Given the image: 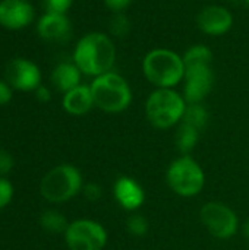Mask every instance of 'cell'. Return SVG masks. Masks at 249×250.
Returning a JSON list of instances; mask_svg holds the SVG:
<instances>
[{"label":"cell","instance_id":"19","mask_svg":"<svg viewBox=\"0 0 249 250\" xmlns=\"http://www.w3.org/2000/svg\"><path fill=\"white\" fill-rule=\"evenodd\" d=\"M185 66L191 64H211L213 63V51L210 47L204 44H194L191 45L183 54Z\"/></svg>","mask_w":249,"mask_h":250},{"label":"cell","instance_id":"2","mask_svg":"<svg viewBox=\"0 0 249 250\" xmlns=\"http://www.w3.org/2000/svg\"><path fill=\"white\" fill-rule=\"evenodd\" d=\"M183 56L170 48H153L142 59V73L156 88H175L185 78Z\"/></svg>","mask_w":249,"mask_h":250},{"label":"cell","instance_id":"3","mask_svg":"<svg viewBox=\"0 0 249 250\" xmlns=\"http://www.w3.org/2000/svg\"><path fill=\"white\" fill-rule=\"evenodd\" d=\"M186 100L175 88H156L145 101L148 122L157 129H170L183 119Z\"/></svg>","mask_w":249,"mask_h":250},{"label":"cell","instance_id":"22","mask_svg":"<svg viewBox=\"0 0 249 250\" xmlns=\"http://www.w3.org/2000/svg\"><path fill=\"white\" fill-rule=\"evenodd\" d=\"M148 221L141 214H134L126 220V229L128 231L135 237H142L148 233Z\"/></svg>","mask_w":249,"mask_h":250},{"label":"cell","instance_id":"29","mask_svg":"<svg viewBox=\"0 0 249 250\" xmlns=\"http://www.w3.org/2000/svg\"><path fill=\"white\" fill-rule=\"evenodd\" d=\"M35 97L40 103H48L51 100V92L47 86H43L40 85L37 89H35Z\"/></svg>","mask_w":249,"mask_h":250},{"label":"cell","instance_id":"4","mask_svg":"<svg viewBox=\"0 0 249 250\" xmlns=\"http://www.w3.org/2000/svg\"><path fill=\"white\" fill-rule=\"evenodd\" d=\"M90 88L95 107L106 113H122L132 103V89L128 81L113 70L94 78Z\"/></svg>","mask_w":249,"mask_h":250},{"label":"cell","instance_id":"25","mask_svg":"<svg viewBox=\"0 0 249 250\" xmlns=\"http://www.w3.org/2000/svg\"><path fill=\"white\" fill-rule=\"evenodd\" d=\"M134 0H103L104 6L112 13H125V10L132 4Z\"/></svg>","mask_w":249,"mask_h":250},{"label":"cell","instance_id":"23","mask_svg":"<svg viewBox=\"0 0 249 250\" xmlns=\"http://www.w3.org/2000/svg\"><path fill=\"white\" fill-rule=\"evenodd\" d=\"M73 0H43L44 9L47 13H63L66 15V12L70 9Z\"/></svg>","mask_w":249,"mask_h":250},{"label":"cell","instance_id":"20","mask_svg":"<svg viewBox=\"0 0 249 250\" xmlns=\"http://www.w3.org/2000/svg\"><path fill=\"white\" fill-rule=\"evenodd\" d=\"M40 224L43 226L44 230H47L50 233H62V231H66L69 227L66 218L57 211L44 212L40 218Z\"/></svg>","mask_w":249,"mask_h":250},{"label":"cell","instance_id":"31","mask_svg":"<svg viewBox=\"0 0 249 250\" xmlns=\"http://www.w3.org/2000/svg\"><path fill=\"white\" fill-rule=\"evenodd\" d=\"M239 1H242V3H245V4H247V6H248V7H249V0H239Z\"/></svg>","mask_w":249,"mask_h":250},{"label":"cell","instance_id":"27","mask_svg":"<svg viewBox=\"0 0 249 250\" xmlns=\"http://www.w3.org/2000/svg\"><path fill=\"white\" fill-rule=\"evenodd\" d=\"M13 167V160L7 151H0V174H7Z\"/></svg>","mask_w":249,"mask_h":250},{"label":"cell","instance_id":"30","mask_svg":"<svg viewBox=\"0 0 249 250\" xmlns=\"http://www.w3.org/2000/svg\"><path fill=\"white\" fill-rule=\"evenodd\" d=\"M242 233H244V236H245V239L249 240V220L244 224V227H242Z\"/></svg>","mask_w":249,"mask_h":250},{"label":"cell","instance_id":"13","mask_svg":"<svg viewBox=\"0 0 249 250\" xmlns=\"http://www.w3.org/2000/svg\"><path fill=\"white\" fill-rule=\"evenodd\" d=\"M38 35L50 42H65L70 38L72 25L63 13H44L37 23Z\"/></svg>","mask_w":249,"mask_h":250},{"label":"cell","instance_id":"26","mask_svg":"<svg viewBox=\"0 0 249 250\" xmlns=\"http://www.w3.org/2000/svg\"><path fill=\"white\" fill-rule=\"evenodd\" d=\"M84 195H85V198H87L88 201L95 202V201H98V199L101 198L103 190H101V188H100L98 185H95V183H88V185H85V188H84Z\"/></svg>","mask_w":249,"mask_h":250},{"label":"cell","instance_id":"16","mask_svg":"<svg viewBox=\"0 0 249 250\" xmlns=\"http://www.w3.org/2000/svg\"><path fill=\"white\" fill-rule=\"evenodd\" d=\"M82 72L73 62H63L59 63L51 72V82L57 91L66 94L68 91L81 85Z\"/></svg>","mask_w":249,"mask_h":250},{"label":"cell","instance_id":"15","mask_svg":"<svg viewBox=\"0 0 249 250\" xmlns=\"http://www.w3.org/2000/svg\"><path fill=\"white\" fill-rule=\"evenodd\" d=\"M63 108L72 116L87 114L95 104L90 85H78L63 95Z\"/></svg>","mask_w":249,"mask_h":250},{"label":"cell","instance_id":"17","mask_svg":"<svg viewBox=\"0 0 249 250\" xmlns=\"http://www.w3.org/2000/svg\"><path fill=\"white\" fill-rule=\"evenodd\" d=\"M200 130L186 125V123H181L176 132V148L182 152V155H188L198 144L200 141Z\"/></svg>","mask_w":249,"mask_h":250},{"label":"cell","instance_id":"24","mask_svg":"<svg viewBox=\"0 0 249 250\" xmlns=\"http://www.w3.org/2000/svg\"><path fill=\"white\" fill-rule=\"evenodd\" d=\"M12 196H13V188H12V185L6 179H1L0 177V209L4 208L12 201Z\"/></svg>","mask_w":249,"mask_h":250},{"label":"cell","instance_id":"7","mask_svg":"<svg viewBox=\"0 0 249 250\" xmlns=\"http://www.w3.org/2000/svg\"><path fill=\"white\" fill-rule=\"evenodd\" d=\"M201 221L208 233L220 240L230 239L239 229L236 214L222 202H208L201 208Z\"/></svg>","mask_w":249,"mask_h":250},{"label":"cell","instance_id":"9","mask_svg":"<svg viewBox=\"0 0 249 250\" xmlns=\"http://www.w3.org/2000/svg\"><path fill=\"white\" fill-rule=\"evenodd\" d=\"M214 86V72L211 64L186 66L183 78V98L188 104L203 103Z\"/></svg>","mask_w":249,"mask_h":250},{"label":"cell","instance_id":"14","mask_svg":"<svg viewBox=\"0 0 249 250\" xmlns=\"http://www.w3.org/2000/svg\"><path fill=\"white\" fill-rule=\"evenodd\" d=\"M113 195L117 201V204L126 209V211H135L138 209L145 199V193L144 189L141 188V185L131 179V177H119L113 186Z\"/></svg>","mask_w":249,"mask_h":250},{"label":"cell","instance_id":"6","mask_svg":"<svg viewBox=\"0 0 249 250\" xmlns=\"http://www.w3.org/2000/svg\"><path fill=\"white\" fill-rule=\"evenodd\" d=\"M166 179L169 188L183 198L197 196L205 185V174L201 166L189 155L176 158L169 166Z\"/></svg>","mask_w":249,"mask_h":250},{"label":"cell","instance_id":"5","mask_svg":"<svg viewBox=\"0 0 249 250\" xmlns=\"http://www.w3.org/2000/svg\"><path fill=\"white\" fill-rule=\"evenodd\" d=\"M82 188V176L79 170L70 164H62L50 170L41 180V195L53 204L66 202Z\"/></svg>","mask_w":249,"mask_h":250},{"label":"cell","instance_id":"1","mask_svg":"<svg viewBox=\"0 0 249 250\" xmlns=\"http://www.w3.org/2000/svg\"><path fill=\"white\" fill-rule=\"evenodd\" d=\"M72 62L82 75L97 78L113 70L116 63V45L107 34L88 32L76 42Z\"/></svg>","mask_w":249,"mask_h":250},{"label":"cell","instance_id":"11","mask_svg":"<svg viewBox=\"0 0 249 250\" xmlns=\"http://www.w3.org/2000/svg\"><path fill=\"white\" fill-rule=\"evenodd\" d=\"M233 15L232 12L222 4H210L205 6L197 18L198 28L210 37H222L227 34L233 26Z\"/></svg>","mask_w":249,"mask_h":250},{"label":"cell","instance_id":"32","mask_svg":"<svg viewBox=\"0 0 249 250\" xmlns=\"http://www.w3.org/2000/svg\"><path fill=\"white\" fill-rule=\"evenodd\" d=\"M230 1H239V0H230Z\"/></svg>","mask_w":249,"mask_h":250},{"label":"cell","instance_id":"18","mask_svg":"<svg viewBox=\"0 0 249 250\" xmlns=\"http://www.w3.org/2000/svg\"><path fill=\"white\" fill-rule=\"evenodd\" d=\"M181 123H186V125H189V126H192V127H195V129H198L201 132V130L205 129V126L208 123V111L203 105V103L188 104Z\"/></svg>","mask_w":249,"mask_h":250},{"label":"cell","instance_id":"21","mask_svg":"<svg viewBox=\"0 0 249 250\" xmlns=\"http://www.w3.org/2000/svg\"><path fill=\"white\" fill-rule=\"evenodd\" d=\"M109 29L114 37L123 38L131 31V21L125 13H113Z\"/></svg>","mask_w":249,"mask_h":250},{"label":"cell","instance_id":"8","mask_svg":"<svg viewBox=\"0 0 249 250\" xmlns=\"http://www.w3.org/2000/svg\"><path fill=\"white\" fill-rule=\"evenodd\" d=\"M65 237L70 250H103L107 243L104 227L91 220L73 221L65 231Z\"/></svg>","mask_w":249,"mask_h":250},{"label":"cell","instance_id":"12","mask_svg":"<svg viewBox=\"0 0 249 250\" xmlns=\"http://www.w3.org/2000/svg\"><path fill=\"white\" fill-rule=\"evenodd\" d=\"M34 19V7L28 0H1L0 25L7 29H22Z\"/></svg>","mask_w":249,"mask_h":250},{"label":"cell","instance_id":"28","mask_svg":"<svg viewBox=\"0 0 249 250\" xmlns=\"http://www.w3.org/2000/svg\"><path fill=\"white\" fill-rule=\"evenodd\" d=\"M12 100V86L7 82L0 81V105L7 104Z\"/></svg>","mask_w":249,"mask_h":250},{"label":"cell","instance_id":"10","mask_svg":"<svg viewBox=\"0 0 249 250\" xmlns=\"http://www.w3.org/2000/svg\"><path fill=\"white\" fill-rule=\"evenodd\" d=\"M6 82L19 91H35L41 85V72L38 66L26 59H12L4 69Z\"/></svg>","mask_w":249,"mask_h":250}]
</instances>
